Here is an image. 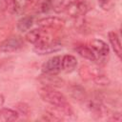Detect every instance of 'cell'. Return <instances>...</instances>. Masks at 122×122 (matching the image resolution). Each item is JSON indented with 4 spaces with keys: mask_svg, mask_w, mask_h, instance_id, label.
<instances>
[{
    "mask_svg": "<svg viewBox=\"0 0 122 122\" xmlns=\"http://www.w3.org/2000/svg\"><path fill=\"white\" fill-rule=\"evenodd\" d=\"M37 25L39 28L45 30H60L65 26L64 19L57 17V16H46L37 20Z\"/></svg>",
    "mask_w": 122,
    "mask_h": 122,
    "instance_id": "7",
    "label": "cell"
},
{
    "mask_svg": "<svg viewBox=\"0 0 122 122\" xmlns=\"http://www.w3.org/2000/svg\"><path fill=\"white\" fill-rule=\"evenodd\" d=\"M108 37H109L110 44L112 48V51H114L116 56L120 58L121 57V44H120V38L118 34L114 30H111L108 33Z\"/></svg>",
    "mask_w": 122,
    "mask_h": 122,
    "instance_id": "13",
    "label": "cell"
},
{
    "mask_svg": "<svg viewBox=\"0 0 122 122\" xmlns=\"http://www.w3.org/2000/svg\"><path fill=\"white\" fill-rule=\"evenodd\" d=\"M88 44L94 52L96 57V64L103 65L108 62L110 56V47L106 42L101 39H92Z\"/></svg>",
    "mask_w": 122,
    "mask_h": 122,
    "instance_id": "3",
    "label": "cell"
},
{
    "mask_svg": "<svg viewBox=\"0 0 122 122\" xmlns=\"http://www.w3.org/2000/svg\"><path fill=\"white\" fill-rule=\"evenodd\" d=\"M51 39L53 38H51V36L49 34V30L42 28L30 30L25 35V40L30 44H33L34 46L50 41Z\"/></svg>",
    "mask_w": 122,
    "mask_h": 122,
    "instance_id": "5",
    "label": "cell"
},
{
    "mask_svg": "<svg viewBox=\"0 0 122 122\" xmlns=\"http://www.w3.org/2000/svg\"><path fill=\"white\" fill-rule=\"evenodd\" d=\"M61 49H62V43L56 39H51L50 41L34 46L33 51L36 52L37 54L45 55V54H50V53L59 51Z\"/></svg>",
    "mask_w": 122,
    "mask_h": 122,
    "instance_id": "9",
    "label": "cell"
},
{
    "mask_svg": "<svg viewBox=\"0 0 122 122\" xmlns=\"http://www.w3.org/2000/svg\"><path fill=\"white\" fill-rule=\"evenodd\" d=\"M36 3H37V7H36L37 11L41 13H45L52 9L54 0H38L36 1Z\"/></svg>",
    "mask_w": 122,
    "mask_h": 122,
    "instance_id": "15",
    "label": "cell"
},
{
    "mask_svg": "<svg viewBox=\"0 0 122 122\" xmlns=\"http://www.w3.org/2000/svg\"><path fill=\"white\" fill-rule=\"evenodd\" d=\"M75 51H77V53L84 57L85 59L92 62V63H95L96 64V57L94 55V52L92 50V48L89 46V44H86V45H79L75 48Z\"/></svg>",
    "mask_w": 122,
    "mask_h": 122,
    "instance_id": "11",
    "label": "cell"
},
{
    "mask_svg": "<svg viewBox=\"0 0 122 122\" xmlns=\"http://www.w3.org/2000/svg\"><path fill=\"white\" fill-rule=\"evenodd\" d=\"M16 109H17V112L20 114H24V115H28L29 112H30V107L28 104L26 103H19L16 105Z\"/></svg>",
    "mask_w": 122,
    "mask_h": 122,
    "instance_id": "20",
    "label": "cell"
},
{
    "mask_svg": "<svg viewBox=\"0 0 122 122\" xmlns=\"http://www.w3.org/2000/svg\"><path fill=\"white\" fill-rule=\"evenodd\" d=\"M98 4L100 8L103 9L104 10H109L113 7L114 1L113 0H98Z\"/></svg>",
    "mask_w": 122,
    "mask_h": 122,
    "instance_id": "21",
    "label": "cell"
},
{
    "mask_svg": "<svg viewBox=\"0 0 122 122\" xmlns=\"http://www.w3.org/2000/svg\"><path fill=\"white\" fill-rule=\"evenodd\" d=\"M4 103H5V97H4V95L2 93H0V109L3 108Z\"/></svg>",
    "mask_w": 122,
    "mask_h": 122,
    "instance_id": "23",
    "label": "cell"
},
{
    "mask_svg": "<svg viewBox=\"0 0 122 122\" xmlns=\"http://www.w3.org/2000/svg\"><path fill=\"white\" fill-rule=\"evenodd\" d=\"M42 120L44 121H61L62 118L57 115L53 111L50 110V111H47L44 114H42V117H41Z\"/></svg>",
    "mask_w": 122,
    "mask_h": 122,
    "instance_id": "19",
    "label": "cell"
},
{
    "mask_svg": "<svg viewBox=\"0 0 122 122\" xmlns=\"http://www.w3.org/2000/svg\"><path fill=\"white\" fill-rule=\"evenodd\" d=\"M78 73L84 81H93L96 85L106 86L110 83L109 78L95 65L82 64L78 69Z\"/></svg>",
    "mask_w": 122,
    "mask_h": 122,
    "instance_id": "2",
    "label": "cell"
},
{
    "mask_svg": "<svg viewBox=\"0 0 122 122\" xmlns=\"http://www.w3.org/2000/svg\"><path fill=\"white\" fill-rule=\"evenodd\" d=\"M38 93L44 102L50 104L59 114H61L62 118L63 116H73L72 108L67 100V97L61 92L55 90L53 87L44 86L39 89Z\"/></svg>",
    "mask_w": 122,
    "mask_h": 122,
    "instance_id": "1",
    "label": "cell"
},
{
    "mask_svg": "<svg viewBox=\"0 0 122 122\" xmlns=\"http://www.w3.org/2000/svg\"><path fill=\"white\" fill-rule=\"evenodd\" d=\"M110 115H111V117L109 118L110 120L121 121V114H120V112H112V113H111Z\"/></svg>",
    "mask_w": 122,
    "mask_h": 122,
    "instance_id": "22",
    "label": "cell"
},
{
    "mask_svg": "<svg viewBox=\"0 0 122 122\" xmlns=\"http://www.w3.org/2000/svg\"><path fill=\"white\" fill-rule=\"evenodd\" d=\"M92 9L91 0H72L68 6L66 11L74 18H79L86 15Z\"/></svg>",
    "mask_w": 122,
    "mask_h": 122,
    "instance_id": "4",
    "label": "cell"
},
{
    "mask_svg": "<svg viewBox=\"0 0 122 122\" xmlns=\"http://www.w3.org/2000/svg\"><path fill=\"white\" fill-rule=\"evenodd\" d=\"M19 118V113L17 111L10 108L0 109V122H10L15 121Z\"/></svg>",
    "mask_w": 122,
    "mask_h": 122,
    "instance_id": "12",
    "label": "cell"
},
{
    "mask_svg": "<svg viewBox=\"0 0 122 122\" xmlns=\"http://www.w3.org/2000/svg\"><path fill=\"white\" fill-rule=\"evenodd\" d=\"M43 78H45V81H41L46 86L50 87H56L62 85V80L58 78L56 75H49V74H43Z\"/></svg>",
    "mask_w": 122,
    "mask_h": 122,
    "instance_id": "16",
    "label": "cell"
},
{
    "mask_svg": "<svg viewBox=\"0 0 122 122\" xmlns=\"http://www.w3.org/2000/svg\"><path fill=\"white\" fill-rule=\"evenodd\" d=\"M33 23V16L32 15H25L21 17L16 23V29L21 32H26L30 29Z\"/></svg>",
    "mask_w": 122,
    "mask_h": 122,
    "instance_id": "14",
    "label": "cell"
},
{
    "mask_svg": "<svg viewBox=\"0 0 122 122\" xmlns=\"http://www.w3.org/2000/svg\"><path fill=\"white\" fill-rule=\"evenodd\" d=\"M71 94L73 98L77 99V100H81V99H85V89L80 86V85H73L71 90Z\"/></svg>",
    "mask_w": 122,
    "mask_h": 122,
    "instance_id": "17",
    "label": "cell"
},
{
    "mask_svg": "<svg viewBox=\"0 0 122 122\" xmlns=\"http://www.w3.org/2000/svg\"><path fill=\"white\" fill-rule=\"evenodd\" d=\"M24 46V39L21 36H10L0 43V51L4 53H10L17 51Z\"/></svg>",
    "mask_w": 122,
    "mask_h": 122,
    "instance_id": "6",
    "label": "cell"
},
{
    "mask_svg": "<svg viewBox=\"0 0 122 122\" xmlns=\"http://www.w3.org/2000/svg\"><path fill=\"white\" fill-rule=\"evenodd\" d=\"M36 1H38V0H26V4H29L30 2H36Z\"/></svg>",
    "mask_w": 122,
    "mask_h": 122,
    "instance_id": "24",
    "label": "cell"
},
{
    "mask_svg": "<svg viewBox=\"0 0 122 122\" xmlns=\"http://www.w3.org/2000/svg\"><path fill=\"white\" fill-rule=\"evenodd\" d=\"M5 10L10 13H15L18 10L17 0H3Z\"/></svg>",
    "mask_w": 122,
    "mask_h": 122,
    "instance_id": "18",
    "label": "cell"
},
{
    "mask_svg": "<svg viewBox=\"0 0 122 122\" xmlns=\"http://www.w3.org/2000/svg\"><path fill=\"white\" fill-rule=\"evenodd\" d=\"M77 59L72 54H65L61 57L62 71L66 73H71L77 69Z\"/></svg>",
    "mask_w": 122,
    "mask_h": 122,
    "instance_id": "10",
    "label": "cell"
},
{
    "mask_svg": "<svg viewBox=\"0 0 122 122\" xmlns=\"http://www.w3.org/2000/svg\"><path fill=\"white\" fill-rule=\"evenodd\" d=\"M61 57L62 56L60 55H55L49 58L46 62H44L41 67L42 73L49 75H57L62 71Z\"/></svg>",
    "mask_w": 122,
    "mask_h": 122,
    "instance_id": "8",
    "label": "cell"
}]
</instances>
